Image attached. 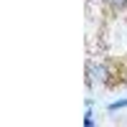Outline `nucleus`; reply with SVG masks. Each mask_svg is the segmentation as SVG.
I'll use <instances>...</instances> for the list:
<instances>
[{"mask_svg":"<svg viewBox=\"0 0 127 127\" xmlns=\"http://www.w3.org/2000/svg\"><path fill=\"white\" fill-rule=\"evenodd\" d=\"M122 107H127V99H120V102H112V104H109V112H117V109H122Z\"/></svg>","mask_w":127,"mask_h":127,"instance_id":"f03ea898","label":"nucleus"},{"mask_svg":"<svg viewBox=\"0 0 127 127\" xmlns=\"http://www.w3.org/2000/svg\"><path fill=\"white\" fill-rule=\"evenodd\" d=\"M89 74H92V81H107V69L104 66H89Z\"/></svg>","mask_w":127,"mask_h":127,"instance_id":"f257e3e1","label":"nucleus"},{"mask_svg":"<svg viewBox=\"0 0 127 127\" xmlns=\"http://www.w3.org/2000/svg\"><path fill=\"white\" fill-rule=\"evenodd\" d=\"M109 3H112V5H117V8H122V5L127 3V0H109Z\"/></svg>","mask_w":127,"mask_h":127,"instance_id":"7ed1b4c3","label":"nucleus"}]
</instances>
